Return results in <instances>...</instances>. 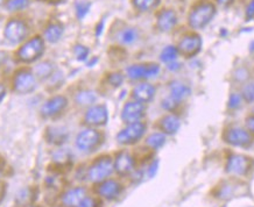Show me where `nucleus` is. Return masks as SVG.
Wrapping results in <instances>:
<instances>
[{"instance_id":"obj_27","label":"nucleus","mask_w":254,"mask_h":207,"mask_svg":"<svg viewBox=\"0 0 254 207\" xmlns=\"http://www.w3.org/2000/svg\"><path fill=\"white\" fill-rule=\"evenodd\" d=\"M147 146L152 149H160L166 143V136L163 133H154V134L149 135L146 140Z\"/></svg>"},{"instance_id":"obj_14","label":"nucleus","mask_w":254,"mask_h":207,"mask_svg":"<svg viewBox=\"0 0 254 207\" xmlns=\"http://www.w3.org/2000/svg\"><path fill=\"white\" fill-rule=\"evenodd\" d=\"M225 141L235 147H246L251 145L252 139L249 132L240 127H233V128L227 129L225 133Z\"/></svg>"},{"instance_id":"obj_43","label":"nucleus","mask_w":254,"mask_h":207,"mask_svg":"<svg viewBox=\"0 0 254 207\" xmlns=\"http://www.w3.org/2000/svg\"><path fill=\"white\" fill-rule=\"evenodd\" d=\"M6 59H7V54L5 52H0V66L4 64Z\"/></svg>"},{"instance_id":"obj_4","label":"nucleus","mask_w":254,"mask_h":207,"mask_svg":"<svg viewBox=\"0 0 254 207\" xmlns=\"http://www.w3.org/2000/svg\"><path fill=\"white\" fill-rule=\"evenodd\" d=\"M146 132V125L141 121L128 123L123 131H120L117 135V141L120 145H134L142 138Z\"/></svg>"},{"instance_id":"obj_31","label":"nucleus","mask_w":254,"mask_h":207,"mask_svg":"<svg viewBox=\"0 0 254 207\" xmlns=\"http://www.w3.org/2000/svg\"><path fill=\"white\" fill-rule=\"evenodd\" d=\"M31 1L29 0H9L7 2V9L9 12H18L27 8Z\"/></svg>"},{"instance_id":"obj_45","label":"nucleus","mask_w":254,"mask_h":207,"mask_svg":"<svg viewBox=\"0 0 254 207\" xmlns=\"http://www.w3.org/2000/svg\"><path fill=\"white\" fill-rule=\"evenodd\" d=\"M103 26H104V22H99V25L97 26V31H96L97 36H99L100 34H102V32H103Z\"/></svg>"},{"instance_id":"obj_20","label":"nucleus","mask_w":254,"mask_h":207,"mask_svg":"<svg viewBox=\"0 0 254 207\" xmlns=\"http://www.w3.org/2000/svg\"><path fill=\"white\" fill-rule=\"evenodd\" d=\"M169 90H170V97L173 99H175L177 103L185 100L187 97L190 96V88L188 85H186L185 83L174 81L169 84Z\"/></svg>"},{"instance_id":"obj_50","label":"nucleus","mask_w":254,"mask_h":207,"mask_svg":"<svg viewBox=\"0 0 254 207\" xmlns=\"http://www.w3.org/2000/svg\"><path fill=\"white\" fill-rule=\"evenodd\" d=\"M5 2H6V0H0V7H1V6L4 5Z\"/></svg>"},{"instance_id":"obj_12","label":"nucleus","mask_w":254,"mask_h":207,"mask_svg":"<svg viewBox=\"0 0 254 207\" xmlns=\"http://www.w3.org/2000/svg\"><path fill=\"white\" fill-rule=\"evenodd\" d=\"M145 114V105L142 103H139L134 100V102H128L124 106L122 112V119L124 122L133 123L136 121H140Z\"/></svg>"},{"instance_id":"obj_37","label":"nucleus","mask_w":254,"mask_h":207,"mask_svg":"<svg viewBox=\"0 0 254 207\" xmlns=\"http://www.w3.org/2000/svg\"><path fill=\"white\" fill-rule=\"evenodd\" d=\"M177 105H179V103L175 99H173L172 97H168L162 102V107L167 111H174L177 107Z\"/></svg>"},{"instance_id":"obj_7","label":"nucleus","mask_w":254,"mask_h":207,"mask_svg":"<svg viewBox=\"0 0 254 207\" xmlns=\"http://www.w3.org/2000/svg\"><path fill=\"white\" fill-rule=\"evenodd\" d=\"M102 141V135L93 128L82 131L76 138V147L82 152H92Z\"/></svg>"},{"instance_id":"obj_1","label":"nucleus","mask_w":254,"mask_h":207,"mask_svg":"<svg viewBox=\"0 0 254 207\" xmlns=\"http://www.w3.org/2000/svg\"><path fill=\"white\" fill-rule=\"evenodd\" d=\"M216 14V7L211 2H200L192 8L189 15V25L193 29H200L205 27L211 21Z\"/></svg>"},{"instance_id":"obj_5","label":"nucleus","mask_w":254,"mask_h":207,"mask_svg":"<svg viewBox=\"0 0 254 207\" xmlns=\"http://www.w3.org/2000/svg\"><path fill=\"white\" fill-rule=\"evenodd\" d=\"M36 86H38L36 77L29 70H20L15 73L14 79H13V88L16 93L27 95L34 91Z\"/></svg>"},{"instance_id":"obj_38","label":"nucleus","mask_w":254,"mask_h":207,"mask_svg":"<svg viewBox=\"0 0 254 207\" xmlns=\"http://www.w3.org/2000/svg\"><path fill=\"white\" fill-rule=\"evenodd\" d=\"M77 207H98V203H97V200L95 198H92V197L86 196Z\"/></svg>"},{"instance_id":"obj_49","label":"nucleus","mask_w":254,"mask_h":207,"mask_svg":"<svg viewBox=\"0 0 254 207\" xmlns=\"http://www.w3.org/2000/svg\"><path fill=\"white\" fill-rule=\"evenodd\" d=\"M250 48H251V52H254V41H253L252 43H251Z\"/></svg>"},{"instance_id":"obj_39","label":"nucleus","mask_w":254,"mask_h":207,"mask_svg":"<svg viewBox=\"0 0 254 207\" xmlns=\"http://www.w3.org/2000/svg\"><path fill=\"white\" fill-rule=\"evenodd\" d=\"M158 169H159V161L158 159H155V161L150 163L148 169H147V177H149V178L154 177L156 175V172H158Z\"/></svg>"},{"instance_id":"obj_2","label":"nucleus","mask_w":254,"mask_h":207,"mask_svg":"<svg viewBox=\"0 0 254 207\" xmlns=\"http://www.w3.org/2000/svg\"><path fill=\"white\" fill-rule=\"evenodd\" d=\"M115 171V164L113 161L108 156L97 159L88 170V178L92 183H102L109 178Z\"/></svg>"},{"instance_id":"obj_30","label":"nucleus","mask_w":254,"mask_h":207,"mask_svg":"<svg viewBox=\"0 0 254 207\" xmlns=\"http://www.w3.org/2000/svg\"><path fill=\"white\" fill-rule=\"evenodd\" d=\"M159 4V0H133V5L141 12L149 11Z\"/></svg>"},{"instance_id":"obj_28","label":"nucleus","mask_w":254,"mask_h":207,"mask_svg":"<svg viewBox=\"0 0 254 207\" xmlns=\"http://www.w3.org/2000/svg\"><path fill=\"white\" fill-rule=\"evenodd\" d=\"M177 55H179V49L176 47L167 46L166 48H163L161 54H160V59L168 64L170 62L176 61Z\"/></svg>"},{"instance_id":"obj_52","label":"nucleus","mask_w":254,"mask_h":207,"mask_svg":"<svg viewBox=\"0 0 254 207\" xmlns=\"http://www.w3.org/2000/svg\"><path fill=\"white\" fill-rule=\"evenodd\" d=\"M29 207H39V206H35V205H33V206H29Z\"/></svg>"},{"instance_id":"obj_17","label":"nucleus","mask_w":254,"mask_h":207,"mask_svg":"<svg viewBox=\"0 0 254 207\" xmlns=\"http://www.w3.org/2000/svg\"><path fill=\"white\" fill-rule=\"evenodd\" d=\"M86 197L84 188H73L65 191L61 197V203L64 207H77Z\"/></svg>"},{"instance_id":"obj_19","label":"nucleus","mask_w":254,"mask_h":207,"mask_svg":"<svg viewBox=\"0 0 254 207\" xmlns=\"http://www.w3.org/2000/svg\"><path fill=\"white\" fill-rule=\"evenodd\" d=\"M177 23V15L173 9H163V11L158 15V28L161 32H170L175 27Z\"/></svg>"},{"instance_id":"obj_26","label":"nucleus","mask_w":254,"mask_h":207,"mask_svg":"<svg viewBox=\"0 0 254 207\" xmlns=\"http://www.w3.org/2000/svg\"><path fill=\"white\" fill-rule=\"evenodd\" d=\"M118 38L123 45H132L138 39V32L134 28H125L119 33Z\"/></svg>"},{"instance_id":"obj_16","label":"nucleus","mask_w":254,"mask_h":207,"mask_svg":"<svg viewBox=\"0 0 254 207\" xmlns=\"http://www.w3.org/2000/svg\"><path fill=\"white\" fill-rule=\"evenodd\" d=\"M123 191V186L120 183L113 179H106L102 182L98 186V195L108 200H113L118 198Z\"/></svg>"},{"instance_id":"obj_36","label":"nucleus","mask_w":254,"mask_h":207,"mask_svg":"<svg viewBox=\"0 0 254 207\" xmlns=\"http://www.w3.org/2000/svg\"><path fill=\"white\" fill-rule=\"evenodd\" d=\"M242 106V96L238 93H232L229 99V107L231 109H237Z\"/></svg>"},{"instance_id":"obj_42","label":"nucleus","mask_w":254,"mask_h":207,"mask_svg":"<svg viewBox=\"0 0 254 207\" xmlns=\"http://www.w3.org/2000/svg\"><path fill=\"white\" fill-rule=\"evenodd\" d=\"M180 65L179 63H176L175 61L174 62H170V63H168V66H167V68H168V70H170V71H176V70H179L180 69Z\"/></svg>"},{"instance_id":"obj_25","label":"nucleus","mask_w":254,"mask_h":207,"mask_svg":"<svg viewBox=\"0 0 254 207\" xmlns=\"http://www.w3.org/2000/svg\"><path fill=\"white\" fill-rule=\"evenodd\" d=\"M75 100L79 106H92L97 100V93L91 90H83L76 95Z\"/></svg>"},{"instance_id":"obj_44","label":"nucleus","mask_w":254,"mask_h":207,"mask_svg":"<svg viewBox=\"0 0 254 207\" xmlns=\"http://www.w3.org/2000/svg\"><path fill=\"white\" fill-rule=\"evenodd\" d=\"M5 95H6V89H5V86L0 84V103H1V100L5 98Z\"/></svg>"},{"instance_id":"obj_34","label":"nucleus","mask_w":254,"mask_h":207,"mask_svg":"<svg viewBox=\"0 0 254 207\" xmlns=\"http://www.w3.org/2000/svg\"><path fill=\"white\" fill-rule=\"evenodd\" d=\"M243 98L249 103H254V83L244 86Z\"/></svg>"},{"instance_id":"obj_35","label":"nucleus","mask_w":254,"mask_h":207,"mask_svg":"<svg viewBox=\"0 0 254 207\" xmlns=\"http://www.w3.org/2000/svg\"><path fill=\"white\" fill-rule=\"evenodd\" d=\"M108 81H109V83L112 86H115V88H118V86H120V85L123 84L124 76L122 75V73H119V72H113V73H111V75L109 76Z\"/></svg>"},{"instance_id":"obj_51","label":"nucleus","mask_w":254,"mask_h":207,"mask_svg":"<svg viewBox=\"0 0 254 207\" xmlns=\"http://www.w3.org/2000/svg\"><path fill=\"white\" fill-rule=\"evenodd\" d=\"M0 176H1V168H0Z\"/></svg>"},{"instance_id":"obj_47","label":"nucleus","mask_w":254,"mask_h":207,"mask_svg":"<svg viewBox=\"0 0 254 207\" xmlns=\"http://www.w3.org/2000/svg\"><path fill=\"white\" fill-rule=\"evenodd\" d=\"M40 1H43V2H50V4H58V2H61L62 0H40Z\"/></svg>"},{"instance_id":"obj_23","label":"nucleus","mask_w":254,"mask_h":207,"mask_svg":"<svg viewBox=\"0 0 254 207\" xmlns=\"http://www.w3.org/2000/svg\"><path fill=\"white\" fill-rule=\"evenodd\" d=\"M54 71L55 65L52 62H42L39 63L34 68V76L38 79L45 81V79H48L54 76Z\"/></svg>"},{"instance_id":"obj_29","label":"nucleus","mask_w":254,"mask_h":207,"mask_svg":"<svg viewBox=\"0 0 254 207\" xmlns=\"http://www.w3.org/2000/svg\"><path fill=\"white\" fill-rule=\"evenodd\" d=\"M71 161V154L68 149H60L54 154V162L59 165H64Z\"/></svg>"},{"instance_id":"obj_46","label":"nucleus","mask_w":254,"mask_h":207,"mask_svg":"<svg viewBox=\"0 0 254 207\" xmlns=\"http://www.w3.org/2000/svg\"><path fill=\"white\" fill-rule=\"evenodd\" d=\"M232 1H233V0H217V2H218V4L222 5V6L230 5Z\"/></svg>"},{"instance_id":"obj_6","label":"nucleus","mask_w":254,"mask_h":207,"mask_svg":"<svg viewBox=\"0 0 254 207\" xmlns=\"http://www.w3.org/2000/svg\"><path fill=\"white\" fill-rule=\"evenodd\" d=\"M4 34L8 42L13 43V45H18L26 39L28 34V27L21 20L13 19L5 26Z\"/></svg>"},{"instance_id":"obj_11","label":"nucleus","mask_w":254,"mask_h":207,"mask_svg":"<svg viewBox=\"0 0 254 207\" xmlns=\"http://www.w3.org/2000/svg\"><path fill=\"white\" fill-rule=\"evenodd\" d=\"M250 170V158L239 154L231 155L227 159L226 171L231 175L244 176Z\"/></svg>"},{"instance_id":"obj_40","label":"nucleus","mask_w":254,"mask_h":207,"mask_svg":"<svg viewBox=\"0 0 254 207\" xmlns=\"http://www.w3.org/2000/svg\"><path fill=\"white\" fill-rule=\"evenodd\" d=\"M252 18H254V0H251L246 8V19L251 20Z\"/></svg>"},{"instance_id":"obj_9","label":"nucleus","mask_w":254,"mask_h":207,"mask_svg":"<svg viewBox=\"0 0 254 207\" xmlns=\"http://www.w3.org/2000/svg\"><path fill=\"white\" fill-rule=\"evenodd\" d=\"M68 106V99L63 96H55L47 100L41 107V114L45 118H54V116L61 114Z\"/></svg>"},{"instance_id":"obj_32","label":"nucleus","mask_w":254,"mask_h":207,"mask_svg":"<svg viewBox=\"0 0 254 207\" xmlns=\"http://www.w3.org/2000/svg\"><path fill=\"white\" fill-rule=\"evenodd\" d=\"M90 7H91V4L89 1H77L75 4V9H76V15L79 20H83L85 18V15L88 14L90 11Z\"/></svg>"},{"instance_id":"obj_15","label":"nucleus","mask_w":254,"mask_h":207,"mask_svg":"<svg viewBox=\"0 0 254 207\" xmlns=\"http://www.w3.org/2000/svg\"><path fill=\"white\" fill-rule=\"evenodd\" d=\"M113 164L117 173H119L120 176H126L134 170V158L129 153L122 152L117 155Z\"/></svg>"},{"instance_id":"obj_41","label":"nucleus","mask_w":254,"mask_h":207,"mask_svg":"<svg viewBox=\"0 0 254 207\" xmlns=\"http://www.w3.org/2000/svg\"><path fill=\"white\" fill-rule=\"evenodd\" d=\"M246 126L247 128H249V131L254 134V115L250 116V118L246 120Z\"/></svg>"},{"instance_id":"obj_33","label":"nucleus","mask_w":254,"mask_h":207,"mask_svg":"<svg viewBox=\"0 0 254 207\" xmlns=\"http://www.w3.org/2000/svg\"><path fill=\"white\" fill-rule=\"evenodd\" d=\"M73 52H75V56L77 57L78 61H85V59L88 58L89 49L84 46L77 45L73 48Z\"/></svg>"},{"instance_id":"obj_3","label":"nucleus","mask_w":254,"mask_h":207,"mask_svg":"<svg viewBox=\"0 0 254 207\" xmlns=\"http://www.w3.org/2000/svg\"><path fill=\"white\" fill-rule=\"evenodd\" d=\"M45 52V41L35 36L23 45L18 52V57L20 61L25 63H32L39 59Z\"/></svg>"},{"instance_id":"obj_13","label":"nucleus","mask_w":254,"mask_h":207,"mask_svg":"<svg viewBox=\"0 0 254 207\" xmlns=\"http://www.w3.org/2000/svg\"><path fill=\"white\" fill-rule=\"evenodd\" d=\"M200 47H202V39L197 34H190L183 38L179 43V52L185 56H195L199 52Z\"/></svg>"},{"instance_id":"obj_8","label":"nucleus","mask_w":254,"mask_h":207,"mask_svg":"<svg viewBox=\"0 0 254 207\" xmlns=\"http://www.w3.org/2000/svg\"><path fill=\"white\" fill-rule=\"evenodd\" d=\"M127 76L134 81L140 79H148L158 76L160 72V66L155 63L150 64H134L127 68Z\"/></svg>"},{"instance_id":"obj_24","label":"nucleus","mask_w":254,"mask_h":207,"mask_svg":"<svg viewBox=\"0 0 254 207\" xmlns=\"http://www.w3.org/2000/svg\"><path fill=\"white\" fill-rule=\"evenodd\" d=\"M64 28L61 23H50L45 31V39L46 41L50 43H56L62 38Z\"/></svg>"},{"instance_id":"obj_22","label":"nucleus","mask_w":254,"mask_h":207,"mask_svg":"<svg viewBox=\"0 0 254 207\" xmlns=\"http://www.w3.org/2000/svg\"><path fill=\"white\" fill-rule=\"evenodd\" d=\"M180 126H181V121H180V119L177 118L176 115H173V114L163 116L161 121H160V127H161L162 132L168 135L176 134L177 131L180 129Z\"/></svg>"},{"instance_id":"obj_18","label":"nucleus","mask_w":254,"mask_h":207,"mask_svg":"<svg viewBox=\"0 0 254 207\" xmlns=\"http://www.w3.org/2000/svg\"><path fill=\"white\" fill-rule=\"evenodd\" d=\"M133 98L139 103H149L155 96V88L149 83H141L133 89Z\"/></svg>"},{"instance_id":"obj_21","label":"nucleus","mask_w":254,"mask_h":207,"mask_svg":"<svg viewBox=\"0 0 254 207\" xmlns=\"http://www.w3.org/2000/svg\"><path fill=\"white\" fill-rule=\"evenodd\" d=\"M47 141L55 146L63 145L68 139V132L62 127H50L47 129Z\"/></svg>"},{"instance_id":"obj_10","label":"nucleus","mask_w":254,"mask_h":207,"mask_svg":"<svg viewBox=\"0 0 254 207\" xmlns=\"http://www.w3.org/2000/svg\"><path fill=\"white\" fill-rule=\"evenodd\" d=\"M109 120L108 108L104 105L91 106L85 113L84 121L86 125L91 127L104 126Z\"/></svg>"},{"instance_id":"obj_48","label":"nucleus","mask_w":254,"mask_h":207,"mask_svg":"<svg viewBox=\"0 0 254 207\" xmlns=\"http://www.w3.org/2000/svg\"><path fill=\"white\" fill-rule=\"evenodd\" d=\"M2 195H4V188H2L1 184H0V199L2 198Z\"/></svg>"}]
</instances>
